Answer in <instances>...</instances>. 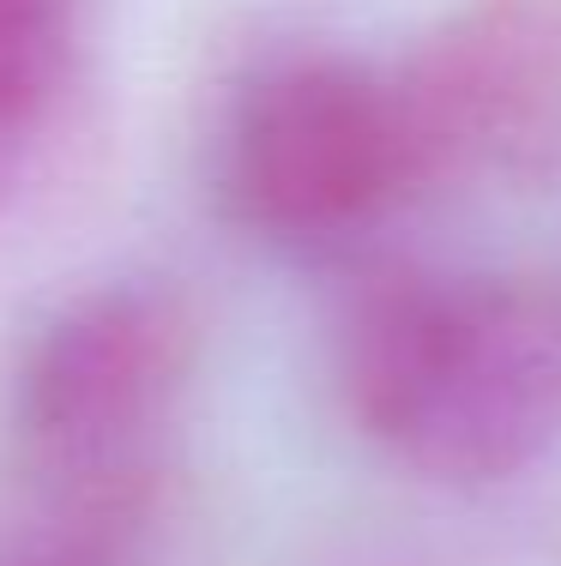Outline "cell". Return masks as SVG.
<instances>
[{
  "mask_svg": "<svg viewBox=\"0 0 561 566\" xmlns=\"http://www.w3.org/2000/svg\"><path fill=\"white\" fill-rule=\"evenodd\" d=\"M339 392L411 476L507 482L561 440V295L496 272H393L339 326Z\"/></svg>",
  "mask_w": 561,
  "mask_h": 566,
  "instance_id": "1",
  "label": "cell"
},
{
  "mask_svg": "<svg viewBox=\"0 0 561 566\" xmlns=\"http://www.w3.org/2000/svg\"><path fill=\"white\" fill-rule=\"evenodd\" d=\"M211 175L230 223L290 253L344 248L423 187L393 73L344 55L260 66L224 109Z\"/></svg>",
  "mask_w": 561,
  "mask_h": 566,
  "instance_id": "2",
  "label": "cell"
},
{
  "mask_svg": "<svg viewBox=\"0 0 561 566\" xmlns=\"http://www.w3.org/2000/svg\"><path fill=\"white\" fill-rule=\"evenodd\" d=\"M194 361L199 332L176 290L145 277L79 290L31 332L12 368V434L91 518H110L152 476Z\"/></svg>",
  "mask_w": 561,
  "mask_h": 566,
  "instance_id": "3",
  "label": "cell"
},
{
  "mask_svg": "<svg viewBox=\"0 0 561 566\" xmlns=\"http://www.w3.org/2000/svg\"><path fill=\"white\" fill-rule=\"evenodd\" d=\"M423 187H519L561 157V0H465L393 73Z\"/></svg>",
  "mask_w": 561,
  "mask_h": 566,
  "instance_id": "4",
  "label": "cell"
},
{
  "mask_svg": "<svg viewBox=\"0 0 561 566\" xmlns=\"http://www.w3.org/2000/svg\"><path fill=\"white\" fill-rule=\"evenodd\" d=\"M91 0H0V206L31 181L79 85Z\"/></svg>",
  "mask_w": 561,
  "mask_h": 566,
  "instance_id": "5",
  "label": "cell"
},
{
  "mask_svg": "<svg viewBox=\"0 0 561 566\" xmlns=\"http://www.w3.org/2000/svg\"><path fill=\"white\" fill-rule=\"evenodd\" d=\"M0 566H122V555L103 536V524H85V531H49L31 543H0Z\"/></svg>",
  "mask_w": 561,
  "mask_h": 566,
  "instance_id": "6",
  "label": "cell"
}]
</instances>
